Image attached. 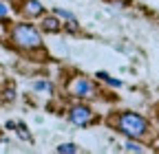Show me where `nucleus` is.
Masks as SVG:
<instances>
[{
    "mask_svg": "<svg viewBox=\"0 0 159 154\" xmlns=\"http://www.w3.org/2000/svg\"><path fill=\"white\" fill-rule=\"evenodd\" d=\"M117 128L128 139H142L148 132V121L137 112H122L119 114V121H117Z\"/></svg>",
    "mask_w": 159,
    "mask_h": 154,
    "instance_id": "obj_1",
    "label": "nucleus"
},
{
    "mask_svg": "<svg viewBox=\"0 0 159 154\" xmlns=\"http://www.w3.org/2000/svg\"><path fill=\"white\" fill-rule=\"evenodd\" d=\"M11 40L20 49H38V46H42V35H40V31L33 24H27V22L13 27Z\"/></svg>",
    "mask_w": 159,
    "mask_h": 154,
    "instance_id": "obj_2",
    "label": "nucleus"
},
{
    "mask_svg": "<svg viewBox=\"0 0 159 154\" xmlns=\"http://www.w3.org/2000/svg\"><path fill=\"white\" fill-rule=\"evenodd\" d=\"M69 92L73 97H93L95 86L86 79V77H73L71 84H69Z\"/></svg>",
    "mask_w": 159,
    "mask_h": 154,
    "instance_id": "obj_3",
    "label": "nucleus"
},
{
    "mask_svg": "<svg viewBox=\"0 0 159 154\" xmlns=\"http://www.w3.org/2000/svg\"><path fill=\"white\" fill-rule=\"evenodd\" d=\"M69 119L75 126H89L93 121V112H91L89 106H73L69 110Z\"/></svg>",
    "mask_w": 159,
    "mask_h": 154,
    "instance_id": "obj_4",
    "label": "nucleus"
},
{
    "mask_svg": "<svg viewBox=\"0 0 159 154\" xmlns=\"http://www.w3.org/2000/svg\"><path fill=\"white\" fill-rule=\"evenodd\" d=\"M27 15L31 18H38V15H42L44 13V7L38 2V0H25V9H22Z\"/></svg>",
    "mask_w": 159,
    "mask_h": 154,
    "instance_id": "obj_5",
    "label": "nucleus"
},
{
    "mask_svg": "<svg viewBox=\"0 0 159 154\" xmlns=\"http://www.w3.org/2000/svg\"><path fill=\"white\" fill-rule=\"evenodd\" d=\"M60 29H62V24H60V20H57L55 13L42 20V31H47V33H57Z\"/></svg>",
    "mask_w": 159,
    "mask_h": 154,
    "instance_id": "obj_6",
    "label": "nucleus"
},
{
    "mask_svg": "<svg viewBox=\"0 0 159 154\" xmlns=\"http://www.w3.org/2000/svg\"><path fill=\"white\" fill-rule=\"evenodd\" d=\"M97 77H99V79H104L106 84L115 86V88H119V86H122V82H119V79H113V77H111L108 73H102V71H99V73H97Z\"/></svg>",
    "mask_w": 159,
    "mask_h": 154,
    "instance_id": "obj_7",
    "label": "nucleus"
},
{
    "mask_svg": "<svg viewBox=\"0 0 159 154\" xmlns=\"http://www.w3.org/2000/svg\"><path fill=\"white\" fill-rule=\"evenodd\" d=\"M57 152L60 154H75L77 152V145L75 143H62V145H57Z\"/></svg>",
    "mask_w": 159,
    "mask_h": 154,
    "instance_id": "obj_8",
    "label": "nucleus"
},
{
    "mask_svg": "<svg viewBox=\"0 0 159 154\" xmlns=\"http://www.w3.org/2000/svg\"><path fill=\"white\" fill-rule=\"evenodd\" d=\"M16 128H18V137H20V139L31 141V134L27 132V126H25V123H16Z\"/></svg>",
    "mask_w": 159,
    "mask_h": 154,
    "instance_id": "obj_9",
    "label": "nucleus"
},
{
    "mask_svg": "<svg viewBox=\"0 0 159 154\" xmlns=\"http://www.w3.org/2000/svg\"><path fill=\"white\" fill-rule=\"evenodd\" d=\"M126 152H144V148L139 145V143H135V141H126Z\"/></svg>",
    "mask_w": 159,
    "mask_h": 154,
    "instance_id": "obj_10",
    "label": "nucleus"
},
{
    "mask_svg": "<svg viewBox=\"0 0 159 154\" xmlns=\"http://www.w3.org/2000/svg\"><path fill=\"white\" fill-rule=\"evenodd\" d=\"M33 90H49L51 92V84L49 82H33Z\"/></svg>",
    "mask_w": 159,
    "mask_h": 154,
    "instance_id": "obj_11",
    "label": "nucleus"
},
{
    "mask_svg": "<svg viewBox=\"0 0 159 154\" xmlns=\"http://www.w3.org/2000/svg\"><path fill=\"white\" fill-rule=\"evenodd\" d=\"M13 97H16V90H13V88H7V92H5V99H7V101H11Z\"/></svg>",
    "mask_w": 159,
    "mask_h": 154,
    "instance_id": "obj_12",
    "label": "nucleus"
},
{
    "mask_svg": "<svg viewBox=\"0 0 159 154\" xmlns=\"http://www.w3.org/2000/svg\"><path fill=\"white\" fill-rule=\"evenodd\" d=\"M7 13H9V9H7V5H5V2H0V18H5Z\"/></svg>",
    "mask_w": 159,
    "mask_h": 154,
    "instance_id": "obj_13",
    "label": "nucleus"
}]
</instances>
